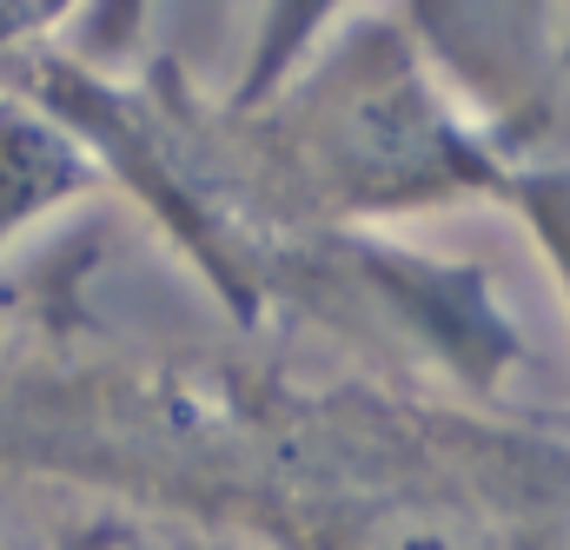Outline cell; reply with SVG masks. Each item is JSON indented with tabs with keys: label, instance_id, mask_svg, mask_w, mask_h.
I'll use <instances>...</instances> for the list:
<instances>
[{
	"label": "cell",
	"instance_id": "6da1fadb",
	"mask_svg": "<svg viewBox=\"0 0 570 550\" xmlns=\"http://www.w3.org/2000/svg\"><path fill=\"white\" fill-rule=\"evenodd\" d=\"M87 179L94 166L80 159V139L53 114L0 107V246L40 213H53L60 199H73Z\"/></svg>",
	"mask_w": 570,
	"mask_h": 550
},
{
	"label": "cell",
	"instance_id": "7a4b0ae2",
	"mask_svg": "<svg viewBox=\"0 0 570 550\" xmlns=\"http://www.w3.org/2000/svg\"><path fill=\"white\" fill-rule=\"evenodd\" d=\"M352 0H266L259 33H253V60L239 73V107H259L279 94V80H292L305 67V53L325 40V27L345 13Z\"/></svg>",
	"mask_w": 570,
	"mask_h": 550
},
{
	"label": "cell",
	"instance_id": "3957f363",
	"mask_svg": "<svg viewBox=\"0 0 570 550\" xmlns=\"http://www.w3.org/2000/svg\"><path fill=\"white\" fill-rule=\"evenodd\" d=\"M40 13H47V0H0V67L20 53V40L33 33Z\"/></svg>",
	"mask_w": 570,
	"mask_h": 550
}]
</instances>
